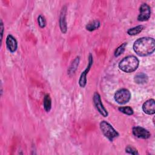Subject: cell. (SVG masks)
Listing matches in <instances>:
<instances>
[{
	"mask_svg": "<svg viewBox=\"0 0 155 155\" xmlns=\"http://www.w3.org/2000/svg\"><path fill=\"white\" fill-rule=\"evenodd\" d=\"M133 48L139 56H147L151 54L155 50L154 39L150 37H142L134 41Z\"/></svg>",
	"mask_w": 155,
	"mask_h": 155,
	"instance_id": "6da1fadb",
	"label": "cell"
},
{
	"mask_svg": "<svg viewBox=\"0 0 155 155\" xmlns=\"http://www.w3.org/2000/svg\"><path fill=\"white\" fill-rule=\"evenodd\" d=\"M139 65V59L133 55H130L123 58L119 63V68L125 73H132L137 70Z\"/></svg>",
	"mask_w": 155,
	"mask_h": 155,
	"instance_id": "7a4b0ae2",
	"label": "cell"
},
{
	"mask_svg": "<svg viewBox=\"0 0 155 155\" xmlns=\"http://www.w3.org/2000/svg\"><path fill=\"white\" fill-rule=\"evenodd\" d=\"M101 132L110 141L112 142L114 139L119 136V133L113 127V126L105 120H102L99 124Z\"/></svg>",
	"mask_w": 155,
	"mask_h": 155,
	"instance_id": "3957f363",
	"label": "cell"
},
{
	"mask_svg": "<svg viewBox=\"0 0 155 155\" xmlns=\"http://www.w3.org/2000/svg\"><path fill=\"white\" fill-rule=\"evenodd\" d=\"M114 98L117 104L124 105L128 102L130 100L131 93L126 88H121L116 91L114 94Z\"/></svg>",
	"mask_w": 155,
	"mask_h": 155,
	"instance_id": "277c9868",
	"label": "cell"
},
{
	"mask_svg": "<svg viewBox=\"0 0 155 155\" xmlns=\"http://www.w3.org/2000/svg\"><path fill=\"white\" fill-rule=\"evenodd\" d=\"M93 101L94 106H95L96 108L97 109V110L98 111V112L103 117H107L108 115V113L102 102L101 96L99 94V93L95 92L94 93L93 97Z\"/></svg>",
	"mask_w": 155,
	"mask_h": 155,
	"instance_id": "5b68a950",
	"label": "cell"
},
{
	"mask_svg": "<svg viewBox=\"0 0 155 155\" xmlns=\"http://www.w3.org/2000/svg\"><path fill=\"white\" fill-rule=\"evenodd\" d=\"M93 63V58L91 53L89 54L88 56V62L86 68L82 72L81 74L79 79V85L81 87L84 88L87 84V76L91 69V67Z\"/></svg>",
	"mask_w": 155,
	"mask_h": 155,
	"instance_id": "8992f818",
	"label": "cell"
},
{
	"mask_svg": "<svg viewBox=\"0 0 155 155\" xmlns=\"http://www.w3.org/2000/svg\"><path fill=\"white\" fill-rule=\"evenodd\" d=\"M151 16L150 7L146 3H142L139 8V14L137 16V20L140 22L148 21Z\"/></svg>",
	"mask_w": 155,
	"mask_h": 155,
	"instance_id": "52a82bcc",
	"label": "cell"
},
{
	"mask_svg": "<svg viewBox=\"0 0 155 155\" xmlns=\"http://www.w3.org/2000/svg\"><path fill=\"white\" fill-rule=\"evenodd\" d=\"M132 133L135 137L139 139H147L151 136V133L148 130L139 126L134 127L132 128Z\"/></svg>",
	"mask_w": 155,
	"mask_h": 155,
	"instance_id": "ba28073f",
	"label": "cell"
},
{
	"mask_svg": "<svg viewBox=\"0 0 155 155\" xmlns=\"http://www.w3.org/2000/svg\"><path fill=\"white\" fill-rule=\"evenodd\" d=\"M66 16H67V7L64 6L62 7L61 10L59 19L60 30L61 32L64 34L67 31V23L66 20Z\"/></svg>",
	"mask_w": 155,
	"mask_h": 155,
	"instance_id": "9c48e42d",
	"label": "cell"
},
{
	"mask_svg": "<svg viewBox=\"0 0 155 155\" xmlns=\"http://www.w3.org/2000/svg\"><path fill=\"white\" fill-rule=\"evenodd\" d=\"M143 111L148 115H152L155 113V101L154 99H150L145 101L142 105Z\"/></svg>",
	"mask_w": 155,
	"mask_h": 155,
	"instance_id": "30bf717a",
	"label": "cell"
},
{
	"mask_svg": "<svg viewBox=\"0 0 155 155\" xmlns=\"http://www.w3.org/2000/svg\"><path fill=\"white\" fill-rule=\"evenodd\" d=\"M6 46L8 51L14 53L18 48V42L16 38L12 35H8L6 38Z\"/></svg>",
	"mask_w": 155,
	"mask_h": 155,
	"instance_id": "8fae6325",
	"label": "cell"
},
{
	"mask_svg": "<svg viewBox=\"0 0 155 155\" xmlns=\"http://www.w3.org/2000/svg\"><path fill=\"white\" fill-rule=\"evenodd\" d=\"M79 61H80V57L79 56H76L74 60L72 61V62L71 63L68 69V74L69 75H71L73 74L75 71H76L79 64Z\"/></svg>",
	"mask_w": 155,
	"mask_h": 155,
	"instance_id": "7c38bea8",
	"label": "cell"
},
{
	"mask_svg": "<svg viewBox=\"0 0 155 155\" xmlns=\"http://www.w3.org/2000/svg\"><path fill=\"white\" fill-rule=\"evenodd\" d=\"M148 76L143 73H139L135 75L134 81L137 84H144L148 82Z\"/></svg>",
	"mask_w": 155,
	"mask_h": 155,
	"instance_id": "4fadbf2b",
	"label": "cell"
},
{
	"mask_svg": "<svg viewBox=\"0 0 155 155\" xmlns=\"http://www.w3.org/2000/svg\"><path fill=\"white\" fill-rule=\"evenodd\" d=\"M101 25V23L99 20H94L88 24H87L85 26V28L87 30L89 31H93L96 30H97Z\"/></svg>",
	"mask_w": 155,
	"mask_h": 155,
	"instance_id": "5bb4252c",
	"label": "cell"
},
{
	"mask_svg": "<svg viewBox=\"0 0 155 155\" xmlns=\"http://www.w3.org/2000/svg\"><path fill=\"white\" fill-rule=\"evenodd\" d=\"M144 28V26L142 25H139L136 27L129 28L127 30V33L130 36H134L140 33Z\"/></svg>",
	"mask_w": 155,
	"mask_h": 155,
	"instance_id": "9a60e30c",
	"label": "cell"
},
{
	"mask_svg": "<svg viewBox=\"0 0 155 155\" xmlns=\"http://www.w3.org/2000/svg\"><path fill=\"white\" fill-rule=\"evenodd\" d=\"M44 108L47 112H49L51 108V99L49 94H46L44 97Z\"/></svg>",
	"mask_w": 155,
	"mask_h": 155,
	"instance_id": "2e32d148",
	"label": "cell"
},
{
	"mask_svg": "<svg viewBox=\"0 0 155 155\" xmlns=\"http://www.w3.org/2000/svg\"><path fill=\"white\" fill-rule=\"evenodd\" d=\"M118 110L119 111H120L121 113L128 115V116H131L133 115L134 114V111L132 109V108H131L129 106H126V107H120L118 108Z\"/></svg>",
	"mask_w": 155,
	"mask_h": 155,
	"instance_id": "e0dca14e",
	"label": "cell"
},
{
	"mask_svg": "<svg viewBox=\"0 0 155 155\" xmlns=\"http://www.w3.org/2000/svg\"><path fill=\"white\" fill-rule=\"evenodd\" d=\"M127 45V43L124 42L122 44H121L120 45H119L114 51V56L118 57L120 54H122L124 52Z\"/></svg>",
	"mask_w": 155,
	"mask_h": 155,
	"instance_id": "ac0fdd59",
	"label": "cell"
},
{
	"mask_svg": "<svg viewBox=\"0 0 155 155\" xmlns=\"http://www.w3.org/2000/svg\"><path fill=\"white\" fill-rule=\"evenodd\" d=\"M38 23L39 26L40 27V28H43L46 26V19L45 18V17L44 16H42V15H40L38 16Z\"/></svg>",
	"mask_w": 155,
	"mask_h": 155,
	"instance_id": "d6986e66",
	"label": "cell"
},
{
	"mask_svg": "<svg viewBox=\"0 0 155 155\" xmlns=\"http://www.w3.org/2000/svg\"><path fill=\"white\" fill-rule=\"evenodd\" d=\"M125 152L127 153L131 154H134V155L139 154V153H138L137 150L135 148H134L131 146H127L125 148Z\"/></svg>",
	"mask_w": 155,
	"mask_h": 155,
	"instance_id": "ffe728a7",
	"label": "cell"
},
{
	"mask_svg": "<svg viewBox=\"0 0 155 155\" xmlns=\"http://www.w3.org/2000/svg\"><path fill=\"white\" fill-rule=\"evenodd\" d=\"M4 29V24L2 22V21L1 20V43H2V38H3Z\"/></svg>",
	"mask_w": 155,
	"mask_h": 155,
	"instance_id": "44dd1931",
	"label": "cell"
}]
</instances>
